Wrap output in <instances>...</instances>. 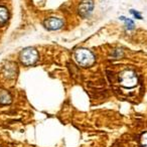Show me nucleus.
Instances as JSON below:
<instances>
[{
	"instance_id": "8",
	"label": "nucleus",
	"mask_w": 147,
	"mask_h": 147,
	"mask_svg": "<svg viewBox=\"0 0 147 147\" xmlns=\"http://www.w3.org/2000/svg\"><path fill=\"white\" fill-rule=\"evenodd\" d=\"M120 19H123V21L125 22V25H126V28L129 29V30H132L133 28L135 27V24H134V21L132 19H129V18H126V17H120Z\"/></svg>"
},
{
	"instance_id": "2",
	"label": "nucleus",
	"mask_w": 147,
	"mask_h": 147,
	"mask_svg": "<svg viewBox=\"0 0 147 147\" xmlns=\"http://www.w3.org/2000/svg\"><path fill=\"white\" fill-rule=\"evenodd\" d=\"M119 82L120 85L123 86L124 88H134L138 84V79H137L136 74L134 71H130V69H127L124 71L120 74L119 76Z\"/></svg>"
},
{
	"instance_id": "3",
	"label": "nucleus",
	"mask_w": 147,
	"mask_h": 147,
	"mask_svg": "<svg viewBox=\"0 0 147 147\" xmlns=\"http://www.w3.org/2000/svg\"><path fill=\"white\" fill-rule=\"evenodd\" d=\"M19 59H20L21 63L23 65H31L36 63V61L38 59V53L33 47H27V49H24L20 53Z\"/></svg>"
},
{
	"instance_id": "6",
	"label": "nucleus",
	"mask_w": 147,
	"mask_h": 147,
	"mask_svg": "<svg viewBox=\"0 0 147 147\" xmlns=\"http://www.w3.org/2000/svg\"><path fill=\"white\" fill-rule=\"evenodd\" d=\"M8 10L4 6H0V25H3L8 20Z\"/></svg>"
},
{
	"instance_id": "4",
	"label": "nucleus",
	"mask_w": 147,
	"mask_h": 147,
	"mask_svg": "<svg viewBox=\"0 0 147 147\" xmlns=\"http://www.w3.org/2000/svg\"><path fill=\"white\" fill-rule=\"evenodd\" d=\"M94 9V1L93 0H83L79 6V13L82 16L86 17L91 14Z\"/></svg>"
},
{
	"instance_id": "10",
	"label": "nucleus",
	"mask_w": 147,
	"mask_h": 147,
	"mask_svg": "<svg viewBox=\"0 0 147 147\" xmlns=\"http://www.w3.org/2000/svg\"><path fill=\"white\" fill-rule=\"evenodd\" d=\"M130 13H131V14L134 15L135 18H137V19H142V16H141V14L138 12V11L133 10V9H131V10H130Z\"/></svg>"
},
{
	"instance_id": "5",
	"label": "nucleus",
	"mask_w": 147,
	"mask_h": 147,
	"mask_svg": "<svg viewBox=\"0 0 147 147\" xmlns=\"http://www.w3.org/2000/svg\"><path fill=\"white\" fill-rule=\"evenodd\" d=\"M45 25L49 30H57V29L63 27V21L61 18H57V17H51V18H47L45 20Z\"/></svg>"
},
{
	"instance_id": "9",
	"label": "nucleus",
	"mask_w": 147,
	"mask_h": 147,
	"mask_svg": "<svg viewBox=\"0 0 147 147\" xmlns=\"http://www.w3.org/2000/svg\"><path fill=\"white\" fill-rule=\"evenodd\" d=\"M140 143L143 147H147V132H144L142 135H141Z\"/></svg>"
},
{
	"instance_id": "7",
	"label": "nucleus",
	"mask_w": 147,
	"mask_h": 147,
	"mask_svg": "<svg viewBox=\"0 0 147 147\" xmlns=\"http://www.w3.org/2000/svg\"><path fill=\"white\" fill-rule=\"evenodd\" d=\"M11 102V97L5 91L0 92V105H6V104H10Z\"/></svg>"
},
{
	"instance_id": "1",
	"label": "nucleus",
	"mask_w": 147,
	"mask_h": 147,
	"mask_svg": "<svg viewBox=\"0 0 147 147\" xmlns=\"http://www.w3.org/2000/svg\"><path fill=\"white\" fill-rule=\"evenodd\" d=\"M75 59L81 67H91L95 63V55L87 49H80L75 53Z\"/></svg>"
}]
</instances>
